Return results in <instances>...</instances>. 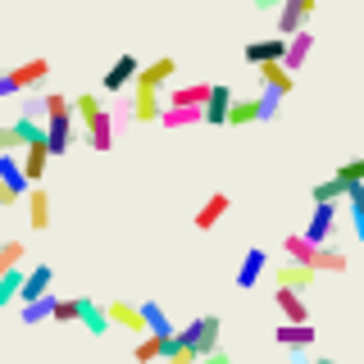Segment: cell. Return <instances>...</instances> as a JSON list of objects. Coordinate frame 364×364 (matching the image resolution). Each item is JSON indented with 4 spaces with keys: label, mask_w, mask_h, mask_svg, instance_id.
Returning a JSON list of instances; mask_svg holds the SVG:
<instances>
[{
    "label": "cell",
    "mask_w": 364,
    "mask_h": 364,
    "mask_svg": "<svg viewBox=\"0 0 364 364\" xmlns=\"http://www.w3.org/2000/svg\"><path fill=\"white\" fill-rule=\"evenodd\" d=\"M32 187H37V182L28 178V168H23L18 155H14V151L0 155V205H18Z\"/></svg>",
    "instance_id": "6da1fadb"
},
{
    "label": "cell",
    "mask_w": 364,
    "mask_h": 364,
    "mask_svg": "<svg viewBox=\"0 0 364 364\" xmlns=\"http://www.w3.org/2000/svg\"><path fill=\"white\" fill-rule=\"evenodd\" d=\"M46 73H50V60H28V64H18V68H9L5 77H0V96H18V91H28V87H37V82H46Z\"/></svg>",
    "instance_id": "7a4b0ae2"
},
{
    "label": "cell",
    "mask_w": 364,
    "mask_h": 364,
    "mask_svg": "<svg viewBox=\"0 0 364 364\" xmlns=\"http://www.w3.org/2000/svg\"><path fill=\"white\" fill-rule=\"evenodd\" d=\"M136 77H141V60H136V55H119V60L105 68V77H100V91H105V96H119V91L136 87Z\"/></svg>",
    "instance_id": "3957f363"
},
{
    "label": "cell",
    "mask_w": 364,
    "mask_h": 364,
    "mask_svg": "<svg viewBox=\"0 0 364 364\" xmlns=\"http://www.w3.org/2000/svg\"><path fill=\"white\" fill-rule=\"evenodd\" d=\"M37 136H46V123L37 119V114H18L14 123L0 128V146H5V151H18V146H32Z\"/></svg>",
    "instance_id": "277c9868"
},
{
    "label": "cell",
    "mask_w": 364,
    "mask_h": 364,
    "mask_svg": "<svg viewBox=\"0 0 364 364\" xmlns=\"http://www.w3.org/2000/svg\"><path fill=\"white\" fill-rule=\"evenodd\" d=\"M219 328H223L219 314H200V318H191V323L182 328V337H187L200 355H210V350H219Z\"/></svg>",
    "instance_id": "5b68a950"
},
{
    "label": "cell",
    "mask_w": 364,
    "mask_h": 364,
    "mask_svg": "<svg viewBox=\"0 0 364 364\" xmlns=\"http://www.w3.org/2000/svg\"><path fill=\"white\" fill-rule=\"evenodd\" d=\"M73 114L77 109H60V114H50V119H46V136H50V151L55 155H68V151H73V136H77Z\"/></svg>",
    "instance_id": "8992f818"
},
{
    "label": "cell",
    "mask_w": 364,
    "mask_h": 364,
    "mask_svg": "<svg viewBox=\"0 0 364 364\" xmlns=\"http://www.w3.org/2000/svg\"><path fill=\"white\" fill-rule=\"evenodd\" d=\"M287 41L291 37H282V32H273V37H259V41H250L246 50H242V60L255 68V64H269V60H287Z\"/></svg>",
    "instance_id": "52a82bcc"
},
{
    "label": "cell",
    "mask_w": 364,
    "mask_h": 364,
    "mask_svg": "<svg viewBox=\"0 0 364 364\" xmlns=\"http://www.w3.org/2000/svg\"><path fill=\"white\" fill-rule=\"evenodd\" d=\"M128 114L136 123H159V87H146V82H136L132 87V105H128Z\"/></svg>",
    "instance_id": "ba28073f"
},
{
    "label": "cell",
    "mask_w": 364,
    "mask_h": 364,
    "mask_svg": "<svg viewBox=\"0 0 364 364\" xmlns=\"http://www.w3.org/2000/svg\"><path fill=\"white\" fill-rule=\"evenodd\" d=\"M109 318H114V328H123V333H136V337L151 333L141 305H132V301H109Z\"/></svg>",
    "instance_id": "9c48e42d"
},
{
    "label": "cell",
    "mask_w": 364,
    "mask_h": 364,
    "mask_svg": "<svg viewBox=\"0 0 364 364\" xmlns=\"http://www.w3.org/2000/svg\"><path fill=\"white\" fill-rule=\"evenodd\" d=\"M264 273H269V255H264L259 246H250L246 255H242V264H237V287H242V291H250L259 278H264Z\"/></svg>",
    "instance_id": "30bf717a"
},
{
    "label": "cell",
    "mask_w": 364,
    "mask_h": 364,
    "mask_svg": "<svg viewBox=\"0 0 364 364\" xmlns=\"http://www.w3.org/2000/svg\"><path fill=\"white\" fill-rule=\"evenodd\" d=\"M314 278H318V269L314 264H296V259H287L282 269H273V282H278V287H296V291H310Z\"/></svg>",
    "instance_id": "8fae6325"
},
{
    "label": "cell",
    "mask_w": 364,
    "mask_h": 364,
    "mask_svg": "<svg viewBox=\"0 0 364 364\" xmlns=\"http://www.w3.org/2000/svg\"><path fill=\"white\" fill-rule=\"evenodd\" d=\"M333 232H337V205H314L305 237H310L314 246H323V242H333Z\"/></svg>",
    "instance_id": "7c38bea8"
},
{
    "label": "cell",
    "mask_w": 364,
    "mask_h": 364,
    "mask_svg": "<svg viewBox=\"0 0 364 364\" xmlns=\"http://www.w3.org/2000/svg\"><path fill=\"white\" fill-rule=\"evenodd\" d=\"M55 159V151H50V136H37L32 146H23V168H28V178L32 182H41L46 178V164Z\"/></svg>",
    "instance_id": "4fadbf2b"
},
{
    "label": "cell",
    "mask_w": 364,
    "mask_h": 364,
    "mask_svg": "<svg viewBox=\"0 0 364 364\" xmlns=\"http://www.w3.org/2000/svg\"><path fill=\"white\" fill-rule=\"evenodd\" d=\"M314 328L310 323H287V318H282V328H273V341H278V346H287V350H310L314 346Z\"/></svg>",
    "instance_id": "5bb4252c"
},
{
    "label": "cell",
    "mask_w": 364,
    "mask_h": 364,
    "mask_svg": "<svg viewBox=\"0 0 364 364\" xmlns=\"http://www.w3.org/2000/svg\"><path fill=\"white\" fill-rule=\"evenodd\" d=\"M228 210H232V200H228V191H214V196H210V200H205L200 210H196V219H191V223H196L200 232H214V228H219V219H223Z\"/></svg>",
    "instance_id": "9a60e30c"
},
{
    "label": "cell",
    "mask_w": 364,
    "mask_h": 364,
    "mask_svg": "<svg viewBox=\"0 0 364 364\" xmlns=\"http://www.w3.org/2000/svg\"><path fill=\"white\" fill-rule=\"evenodd\" d=\"M273 305H278V314L287 318V323H310V310H305V301H301L296 287H278L273 291Z\"/></svg>",
    "instance_id": "2e32d148"
},
{
    "label": "cell",
    "mask_w": 364,
    "mask_h": 364,
    "mask_svg": "<svg viewBox=\"0 0 364 364\" xmlns=\"http://www.w3.org/2000/svg\"><path fill=\"white\" fill-rule=\"evenodd\" d=\"M173 73H178V60H168V55H159V60L141 64V77H136V82H146V87H159V91H164L168 82H173Z\"/></svg>",
    "instance_id": "e0dca14e"
},
{
    "label": "cell",
    "mask_w": 364,
    "mask_h": 364,
    "mask_svg": "<svg viewBox=\"0 0 364 364\" xmlns=\"http://www.w3.org/2000/svg\"><path fill=\"white\" fill-rule=\"evenodd\" d=\"M255 73H259V82H264V87L282 91V96H291V68H287V60H269V64H255Z\"/></svg>",
    "instance_id": "ac0fdd59"
},
{
    "label": "cell",
    "mask_w": 364,
    "mask_h": 364,
    "mask_svg": "<svg viewBox=\"0 0 364 364\" xmlns=\"http://www.w3.org/2000/svg\"><path fill=\"white\" fill-rule=\"evenodd\" d=\"M50 282H55V269H50V264L28 269V278H23V296H18V301H41V296H50Z\"/></svg>",
    "instance_id": "d6986e66"
},
{
    "label": "cell",
    "mask_w": 364,
    "mask_h": 364,
    "mask_svg": "<svg viewBox=\"0 0 364 364\" xmlns=\"http://www.w3.org/2000/svg\"><path fill=\"white\" fill-rule=\"evenodd\" d=\"M82 328L91 337H105L109 328H114V318H109V305H96L91 296H82Z\"/></svg>",
    "instance_id": "ffe728a7"
},
{
    "label": "cell",
    "mask_w": 364,
    "mask_h": 364,
    "mask_svg": "<svg viewBox=\"0 0 364 364\" xmlns=\"http://www.w3.org/2000/svg\"><path fill=\"white\" fill-rule=\"evenodd\" d=\"M210 96H214V87L210 82H182V87H173L168 91V105H210Z\"/></svg>",
    "instance_id": "44dd1931"
},
{
    "label": "cell",
    "mask_w": 364,
    "mask_h": 364,
    "mask_svg": "<svg viewBox=\"0 0 364 364\" xmlns=\"http://www.w3.org/2000/svg\"><path fill=\"white\" fill-rule=\"evenodd\" d=\"M55 301H60V296L23 301V305H18V323H23V328H37V323H46V318H55Z\"/></svg>",
    "instance_id": "7402d4cb"
},
{
    "label": "cell",
    "mask_w": 364,
    "mask_h": 364,
    "mask_svg": "<svg viewBox=\"0 0 364 364\" xmlns=\"http://www.w3.org/2000/svg\"><path fill=\"white\" fill-rule=\"evenodd\" d=\"M191 123H205V109L200 105H168L164 114H159V128H191Z\"/></svg>",
    "instance_id": "603a6c76"
},
{
    "label": "cell",
    "mask_w": 364,
    "mask_h": 364,
    "mask_svg": "<svg viewBox=\"0 0 364 364\" xmlns=\"http://www.w3.org/2000/svg\"><path fill=\"white\" fill-rule=\"evenodd\" d=\"M87 146H91V151H100V155L114 146V119H109V109L96 114V119L87 123Z\"/></svg>",
    "instance_id": "cb8c5ba5"
},
{
    "label": "cell",
    "mask_w": 364,
    "mask_h": 364,
    "mask_svg": "<svg viewBox=\"0 0 364 364\" xmlns=\"http://www.w3.org/2000/svg\"><path fill=\"white\" fill-rule=\"evenodd\" d=\"M232 87H214V96H210V105H205V123H214V128H219V123H228V114H232Z\"/></svg>",
    "instance_id": "d4e9b609"
},
{
    "label": "cell",
    "mask_w": 364,
    "mask_h": 364,
    "mask_svg": "<svg viewBox=\"0 0 364 364\" xmlns=\"http://www.w3.org/2000/svg\"><path fill=\"white\" fill-rule=\"evenodd\" d=\"M310 196H314V205H337V200H346V196H350V182L341 178V173H333L328 182H314Z\"/></svg>",
    "instance_id": "484cf974"
},
{
    "label": "cell",
    "mask_w": 364,
    "mask_h": 364,
    "mask_svg": "<svg viewBox=\"0 0 364 364\" xmlns=\"http://www.w3.org/2000/svg\"><path fill=\"white\" fill-rule=\"evenodd\" d=\"M28 223L37 228V232H46V228H50V196H46L41 187L28 191Z\"/></svg>",
    "instance_id": "4316f807"
},
{
    "label": "cell",
    "mask_w": 364,
    "mask_h": 364,
    "mask_svg": "<svg viewBox=\"0 0 364 364\" xmlns=\"http://www.w3.org/2000/svg\"><path fill=\"white\" fill-rule=\"evenodd\" d=\"M346 264H350L346 250H337L333 242H323V246L314 250V269H318V273H346Z\"/></svg>",
    "instance_id": "83f0119b"
},
{
    "label": "cell",
    "mask_w": 364,
    "mask_h": 364,
    "mask_svg": "<svg viewBox=\"0 0 364 364\" xmlns=\"http://www.w3.org/2000/svg\"><path fill=\"white\" fill-rule=\"evenodd\" d=\"M164 350H168V337L146 333V337L132 346V360H136V364H155V360H164Z\"/></svg>",
    "instance_id": "f1b7e54d"
},
{
    "label": "cell",
    "mask_w": 364,
    "mask_h": 364,
    "mask_svg": "<svg viewBox=\"0 0 364 364\" xmlns=\"http://www.w3.org/2000/svg\"><path fill=\"white\" fill-rule=\"evenodd\" d=\"M305 18H310V14H305V9L296 5V0H287V5L278 9V23H273V28H278L282 37H296V32L305 28Z\"/></svg>",
    "instance_id": "f546056e"
},
{
    "label": "cell",
    "mask_w": 364,
    "mask_h": 364,
    "mask_svg": "<svg viewBox=\"0 0 364 364\" xmlns=\"http://www.w3.org/2000/svg\"><path fill=\"white\" fill-rule=\"evenodd\" d=\"M310 50H314V37H310V28H301V32L287 41V68H291V73H296L305 60H310Z\"/></svg>",
    "instance_id": "4dcf8cb0"
},
{
    "label": "cell",
    "mask_w": 364,
    "mask_h": 364,
    "mask_svg": "<svg viewBox=\"0 0 364 364\" xmlns=\"http://www.w3.org/2000/svg\"><path fill=\"white\" fill-rule=\"evenodd\" d=\"M282 250H287V259H296V264H314V242L305 232H287V242H282Z\"/></svg>",
    "instance_id": "1f68e13d"
},
{
    "label": "cell",
    "mask_w": 364,
    "mask_h": 364,
    "mask_svg": "<svg viewBox=\"0 0 364 364\" xmlns=\"http://www.w3.org/2000/svg\"><path fill=\"white\" fill-rule=\"evenodd\" d=\"M141 314H146V328H151L155 337H173V333H178V328H173V318L159 310L155 301H141Z\"/></svg>",
    "instance_id": "d6a6232c"
},
{
    "label": "cell",
    "mask_w": 364,
    "mask_h": 364,
    "mask_svg": "<svg viewBox=\"0 0 364 364\" xmlns=\"http://www.w3.org/2000/svg\"><path fill=\"white\" fill-rule=\"evenodd\" d=\"M23 278H28L23 269H0V305H14L23 296Z\"/></svg>",
    "instance_id": "836d02e7"
},
{
    "label": "cell",
    "mask_w": 364,
    "mask_h": 364,
    "mask_svg": "<svg viewBox=\"0 0 364 364\" xmlns=\"http://www.w3.org/2000/svg\"><path fill=\"white\" fill-rule=\"evenodd\" d=\"M246 123H259V96H255V100H232L228 128H246Z\"/></svg>",
    "instance_id": "e575fe53"
},
{
    "label": "cell",
    "mask_w": 364,
    "mask_h": 364,
    "mask_svg": "<svg viewBox=\"0 0 364 364\" xmlns=\"http://www.w3.org/2000/svg\"><path fill=\"white\" fill-rule=\"evenodd\" d=\"M73 109H77V119H82V128H87L96 114H105V100H100L96 91H82V96H73Z\"/></svg>",
    "instance_id": "d590c367"
},
{
    "label": "cell",
    "mask_w": 364,
    "mask_h": 364,
    "mask_svg": "<svg viewBox=\"0 0 364 364\" xmlns=\"http://www.w3.org/2000/svg\"><path fill=\"white\" fill-rule=\"evenodd\" d=\"M346 205H350V219H355V237L364 242V182H350Z\"/></svg>",
    "instance_id": "8d00e7d4"
},
{
    "label": "cell",
    "mask_w": 364,
    "mask_h": 364,
    "mask_svg": "<svg viewBox=\"0 0 364 364\" xmlns=\"http://www.w3.org/2000/svg\"><path fill=\"white\" fill-rule=\"evenodd\" d=\"M55 323H82V296H73V301H55Z\"/></svg>",
    "instance_id": "74e56055"
},
{
    "label": "cell",
    "mask_w": 364,
    "mask_h": 364,
    "mask_svg": "<svg viewBox=\"0 0 364 364\" xmlns=\"http://www.w3.org/2000/svg\"><path fill=\"white\" fill-rule=\"evenodd\" d=\"M278 105H282V91H273V87L259 91V123H269L273 114H278Z\"/></svg>",
    "instance_id": "f35d334b"
},
{
    "label": "cell",
    "mask_w": 364,
    "mask_h": 364,
    "mask_svg": "<svg viewBox=\"0 0 364 364\" xmlns=\"http://www.w3.org/2000/svg\"><path fill=\"white\" fill-rule=\"evenodd\" d=\"M23 255H28V246H23V242H5V246H0V269H18Z\"/></svg>",
    "instance_id": "ab89813d"
},
{
    "label": "cell",
    "mask_w": 364,
    "mask_h": 364,
    "mask_svg": "<svg viewBox=\"0 0 364 364\" xmlns=\"http://www.w3.org/2000/svg\"><path fill=\"white\" fill-rule=\"evenodd\" d=\"M337 173L346 178V182H364V155H360V159H346V164H341Z\"/></svg>",
    "instance_id": "60d3db41"
},
{
    "label": "cell",
    "mask_w": 364,
    "mask_h": 364,
    "mask_svg": "<svg viewBox=\"0 0 364 364\" xmlns=\"http://www.w3.org/2000/svg\"><path fill=\"white\" fill-rule=\"evenodd\" d=\"M196 364H232V360H228V350L219 346V350H210V355H200Z\"/></svg>",
    "instance_id": "b9f144b4"
},
{
    "label": "cell",
    "mask_w": 364,
    "mask_h": 364,
    "mask_svg": "<svg viewBox=\"0 0 364 364\" xmlns=\"http://www.w3.org/2000/svg\"><path fill=\"white\" fill-rule=\"evenodd\" d=\"M282 5H287V0H255V9H269V14H278Z\"/></svg>",
    "instance_id": "7bdbcfd3"
},
{
    "label": "cell",
    "mask_w": 364,
    "mask_h": 364,
    "mask_svg": "<svg viewBox=\"0 0 364 364\" xmlns=\"http://www.w3.org/2000/svg\"><path fill=\"white\" fill-rule=\"evenodd\" d=\"M296 5H301V9H305V14H314V0H296Z\"/></svg>",
    "instance_id": "ee69618b"
},
{
    "label": "cell",
    "mask_w": 364,
    "mask_h": 364,
    "mask_svg": "<svg viewBox=\"0 0 364 364\" xmlns=\"http://www.w3.org/2000/svg\"><path fill=\"white\" fill-rule=\"evenodd\" d=\"M310 364H341V360H328V355H318V360H310Z\"/></svg>",
    "instance_id": "f6af8a7d"
}]
</instances>
